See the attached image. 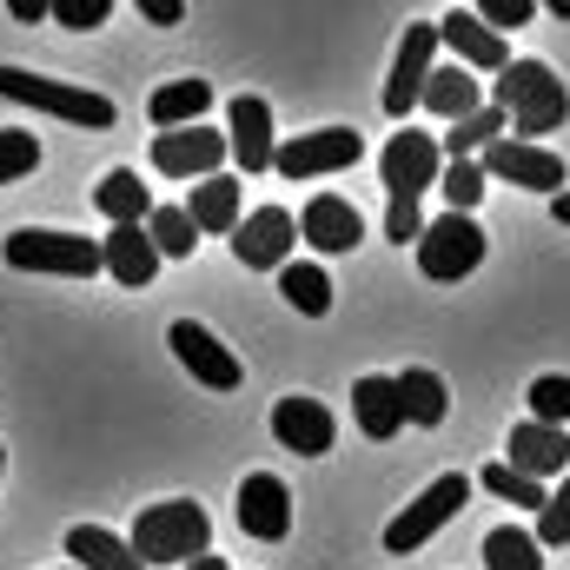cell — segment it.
Instances as JSON below:
<instances>
[{
    "label": "cell",
    "mask_w": 570,
    "mask_h": 570,
    "mask_svg": "<svg viewBox=\"0 0 570 570\" xmlns=\"http://www.w3.org/2000/svg\"><path fill=\"white\" fill-rule=\"evenodd\" d=\"M491 107L524 134V146H538L544 134H558V127L570 120L564 80H558L544 60H511V67L491 80Z\"/></svg>",
    "instance_id": "6da1fadb"
},
{
    "label": "cell",
    "mask_w": 570,
    "mask_h": 570,
    "mask_svg": "<svg viewBox=\"0 0 570 570\" xmlns=\"http://www.w3.org/2000/svg\"><path fill=\"white\" fill-rule=\"evenodd\" d=\"M206 544H213V518L193 498L146 504L140 524H134V558L140 564H193V558H206Z\"/></svg>",
    "instance_id": "7a4b0ae2"
},
{
    "label": "cell",
    "mask_w": 570,
    "mask_h": 570,
    "mask_svg": "<svg viewBox=\"0 0 570 570\" xmlns=\"http://www.w3.org/2000/svg\"><path fill=\"white\" fill-rule=\"evenodd\" d=\"M0 100H20L33 114L73 120V127H94V134L114 127V100L107 94H87L73 80H47V73H27V67H0Z\"/></svg>",
    "instance_id": "3957f363"
},
{
    "label": "cell",
    "mask_w": 570,
    "mask_h": 570,
    "mask_svg": "<svg viewBox=\"0 0 570 570\" xmlns=\"http://www.w3.org/2000/svg\"><path fill=\"white\" fill-rule=\"evenodd\" d=\"M0 259H7L13 273H53V279H94V273H107V266H100V239H80V233H33V226L7 233Z\"/></svg>",
    "instance_id": "277c9868"
},
{
    "label": "cell",
    "mask_w": 570,
    "mask_h": 570,
    "mask_svg": "<svg viewBox=\"0 0 570 570\" xmlns=\"http://www.w3.org/2000/svg\"><path fill=\"white\" fill-rule=\"evenodd\" d=\"M464 498H471V478H464V471H451V478L425 484V491H419V498H412V504H405L392 524H385V551H392V558H412V551H425L431 538H438V531H444V524L464 511Z\"/></svg>",
    "instance_id": "5b68a950"
},
{
    "label": "cell",
    "mask_w": 570,
    "mask_h": 570,
    "mask_svg": "<svg viewBox=\"0 0 570 570\" xmlns=\"http://www.w3.org/2000/svg\"><path fill=\"white\" fill-rule=\"evenodd\" d=\"M484 266V226L471 219V213H444V219H431L425 233H419V273L425 279H464V273H478Z\"/></svg>",
    "instance_id": "8992f818"
},
{
    "label": "cell",
    "mask_w": 570,
    "mask_h": 570,
    "mask_svg": "<svg viewBox=\"0 0 570 570\" xmlns=\"http://www.w3.org/2000/svg\"><path fill=\"white\" fill-rule=\"evenodd\" d=\"M478 166H484V179H511V186H524V193H551V199L570 186L564 159H558L551 146H524V140H511V134L484 146Z\"/></svg>",
    "instance_id": "52a82bcc"
},
{
    "label": "cell",
    "mask_w": 570,
    "mask_h": 570,
    "mask_svg": "<svg viewBox=\"0 0 570 570\" xmlns=\"http://www.w3.org/2000/svg\"><path fill=\"white\" fill-rule=\"evenodd\" d=\"M365 159V140L352 127H318V134H298L273 153V173L285 179H325V173H345Z\"/></svg>",
    "instance_id": "ba28073f"
},
{
    "label": "cell",
    "mask_w": 570,
    "mask_h": 570,
    "mask_svg": "<svg viewBox=\"0 0 570 570\" xmlns=\"http://www.w3.org/2000/svg\"><path fill=\"white\" fill-rule=\"evenodd\" d=\"M292 246H298V219L285 206H259L233 226V253L246 273H285L292 266Z\"/></svg>",
    "instance_id": "9c48e42d"
},
{
    "label": "cell",
    "mask_w": 570,
    "mask_h": 570,
    "mask_svg": "<svg viewBox=\"0 0 570 570\" xmlns=\"http://www.w3.org/2000/svg\"><path fill=\"white\" fill-rule=\"evenodd\" d=\"M379 173H385V193H392V199H419V193H431V186H438L444 153H438V140H431V134H419V127L405 120V127L392 134V146H385Z\"/></svg>",
    "instance_id": "30bf717a"
},
{
    "label": "cell",
    "mask_w": 570,
    "mask_h": 570,
    "mask_svg": "<svg viewBox=\"0 0 570 570\" xmlns=\"http://www.w3.org/2000/svg\"><path fill=\"white\" fill-rule=\"evenodd\" d=\"M431 53H438V20H412L405 40H399V60H392V80H385V114L405 127V114L425 100L431 80Z\"/></svg>",
    "instance_id": "8fae6325"
},
{
    "label": "cell",
    "mask_w": 570,
    "mask_h": 570,
    "mask_svg": "<svg viewBox=\"0 0 570 570\" xmlns=\"http://www.w3.org/2000/svg\"><path fill=\"white\" fill-rule=\"evenodd\" d=\"M226 153L246 166V173H273V107L259 100V94H239L233 107H226Z\"/></svg>",
    "instance_id": "7c38bea8"
},
{
    "label": "cell",
    "mask_w": 570,
    "mask_h": 570,
    "mask_svg": "<svg viewBox=\"0 0 570 570\" xmlns=\"http://www.w3.org/2000/svg\"><path fill=\"white\" fill-rule=\"evenodd\" d=\"M219 159H226V134H213V127H179V134L153 140V166L166 179H213Z\"/></svg>",
    "instance_id": "4fadbf2b"
},
{
    "label": "cell",
    "mask_w": 570,
    "mask_h": 570,
    "mask_svg": "<svg viewBox=\"0 0 570 570\" xmlns=\"http://www.w3.org/2000/svg\"><path fill=\"white\" fill-rule=\"evenodd\" d=\"M166 345H173V358L199 379V385H213V392H233L239 385V358L206 332V325H193V318H179L173 332H166Z\"/></svg>",
    "instance_id": "5bb4252c"
},
{
    "label": "cell",
    "mask_w": 570,
    "mask_h": 570,
    "mask_svg": "<svg viewBox=\"0 0 570 570\" xmlns=\"http://www.w3.org/2000/svg\"><path fill=\"white\" fill-rule=\"evenodd\" d=\"M239 531L259 538V544H279L285 531H292V491H285V478L253 471L239 484Z\"/></svg>",
    "instance_id": "9a60e30c"
},
{
    "label": "cell",
    "mask_w": 570,
    "mask_h": 570,
    "mask_svg": "<svg viewBox=\"0 0 570 570\" xmlns=\"http://www.w3.org/2000/svg\"><path fill=\"white\" fill-rule=\"evenodd\" d=\"M438 40L458 53V67H464V73H504V67H511L504 40H498V33H491L471 7H451V13L438 20Z\"/></svg>",
    "instance_id": "2e32d148"
},
{
    "label": "cell",
    "mask_w": 570,
    "mask_h": 570,
    "mask_svg": "<svg viewBox=\"0 0 570 570\" xmlns=\"http://www.w3.org/2000/svg\"><path fill=\"white\" fill-rule=\"evenodd\" d=\"M273 438H279L285 451H298V458H325L332 451V438H338V419L318 405V399H279L273 405Z\"/></svg>",
    "instance_id": "e0dca14e"
},
{
    "label": "cell",
    "mask_w": 570,
    "mask_h": 570,
    "mask_svg": "<svg viewBox=\"0 0 570 570\" xmlns=\"http://www.w3.org/2000/svg\"><path fill=\"white\" fill-rule=\"evenodd\" d=\"M511 458V471H524L531 484H544V478H564L570 471V431H551V425H511V444H504Z\"/></svg>",
    "instance_id": "ac0fdd59"
},
{
    "label": "cell",
    "mask_w": 570,
    "mask_h": 570,
    "mask_svg": "<svg viewBox=\"0 0 570 570\" xmlns=\"http://www.w3.org/2000/svg\"><path fill=\"white\" fill-rule=\"evenodd\" d=\"M298 233H305V246H312V253H352V246L365 239V219H358V206H352V199L318 193V199L305 206Z\"/></svg>",
    "instance_id": "d6986e66"
},
{
    "label": "cell",
    "mask_w": 570,
    "mask_h": 570,
    "mask_svg": "<svg viewBox=\"0 0 570 570\" xmlns=\"http://www.w3.org/2000/svg\"><path fill=\"white\" fill-rule=\"evenodd\" d=\"M100 266L114 273L120 285H153V273H159V253H153V239H146V226H114L107 239H100Z\"/></svg>",
    "instance_id": "ffe728a7"
},
{
    "label": "cell",
    "mask_w": 570,
    "mask_h": 570,
    "mask_svg": "<svg viewBox=\"0 0 570 570\" xmlns=\"http://www.w3.org/2000/svg\"><path fill=\"white\" fill-rule=\"evenodd\" d=\"M206 107H213V87H206V80H166V87L146 100V114H153V127H159V134L199 127V120H206Z\"/></svg>",
    "instance_id": "44dd1931"
},
{
    "label": "cell",
    "mask_w": 570,
    "mask_h": 570,
    "mask_svg": "<svg viewBox=\"0 0 570 570\" xmlns=\"http://www.w3.org/2000/svg\"><path fill=\"white\" fill-rule=\"evenodd\" d=\"M352 419L365 438H392V431L405 425V405H399V379H358L352 385Z\"/></svg>",
    "instance_id": "7402d4cb"
},
{
    "label": "cell",
    "mask_w": 570,
    "mask_h": 570,
    "mask_svg": "<svg viewBox=\"0 0 570 570\" xmlns=\"http://www.w3.org/2000/svg\"><path fill=\"white\" fill-rule=\"evenodd\" d=\"M67 558H73V570H146L134 558V544L114 538V531H100V524H73L67 531Z\"/></svg>",
    "instance_id": "603a6c76"
},
{
    "label": "cell",
    "mask_w": 570,
    "mask_h": 570,
    "mask_svg": "<svg viewBox=\"0 0 570 570\" xmlns=\"http://www.w3.org/2000/svg\"><path fill=\"white\" fill-rule=\"evenodd\" d=\"M186 219H193V233H233L239 226V179H226V173L199 179L186 199Z\"/></svg>",
    "instance_id": "cb8c5ba5"
},
{
    "label": "cell",
    "mask_w": 570,
    "mask_h": 570,
    "mask_svg": "<svg viewBox=\"0 0 570 570\" xmlns=\"http://www.w3.org/2000/svg\"><path fill=\"white\" fill-rule=\"evenodd\" d=\"M419 107H431L438 120H464V114H478L484 100H478V80L451 60V67H431V80H425V100Z\"/></svg>",
    "instance_id": "d4e9b609"
},
{
    "label": "cell",
    "mask_w": 570,
    "mask_h": 570,
    "mask_svg": "<svg viewBox=\"0 0 570 570\" xmlns=\"http://www.w3.org/2000/svg\"><path fill=\"white\" fill-rule=\"evenodd\" d=\"M94 199H100V213H107L114 226H140L146 213H153V193L140 186V173H134V166H114V173L94 186Z\"/></svg>",
    "instance_id": "484cf974"
},
{
    "label": "cell",
    "mask_w": 570,
    "mask_h": 570,
    "mask_svg": "<svg viewBox=\"0 0 570 570\" xmlns=\"http://www.w3.org/2000/svg\"><path fill=\"white\" fill-rule=\"evenodd\" d=\"M399 405H405V419H412V425H444V412H451L444 379H438V372H425V365L399 372Z\"/></svg>",
    "instance_id": "4316f807"
},
{
    "label": "cell",
    "mask_w": 570,
    "mask_h": 570,
    "mask_svg": "<svg viewBox=\"0 0 570 570\" xmlns=\"http://www.w3.org/2000/svg\"><path fill=\"white\" fill-rule=\"evenodd\" d=\"M504 127H511V120H504L498 107H478V114L451 120V134H444V146H438V153H451V159H478L491 140H504Z\"/></svg>",
    "instance_id": "83f0119b"
},
{
    "label": "cell",
    "mask_w": 570,
    "mask_h": 570,
    "mask_svg": "<svg viewBox=\"0 0 570 570\" xmlns=\"http://www.w3.org/2000/svg\"><path fill=\"white\" fill-rule=\"evenodd\" d=\"M484 570H544V551H538V538H531V531L498 524V531L484 538Z\"/></svg>",
    "instance_id": "f1b7e54d"
},
{
    "label": "cell",
    "mask_w": 570,
    "mask_h": 570,
    "mask_svg": "<svg viewBox=\"0 0 570 570\" xmlns=\"http://www.w3.org/2000/svg\"><path fill=\"white\" fill-rule=\"evenodd\" d=\"M146 239H153L159 259H193V246H199L186 206H153V213H146Z\"/></svg>",
    "instance_id": "f546056e"
},
{
    "label": "cell",
    "mask_w": 570,
    "mask_h": 570,
    "mask_svg": "<svg viewBox=\"0 0 570 570\" xmlns=\"http://www.w3.org/2000/svg\"><path fill=\"white\" fill-rule=\"evenodd\" d=\"M279 292L298 305V312H305V318H325V312H332V279H325L318 266H285Z\"/></svg>",
    "instance_id": "4dcf8cb0"
},
{
    "label": "cell",
    "mask_w": 570,
    "mask_h": 570,
    "mask_svg": "<svg viewBox=\"0 0 570 570\" xmlns=\"http://www.w3.org/2000/svg\"><path fill=\"white\" fill-rule=\"evenodd\" d=\"M524 399H531V425L570 431V379H564V372H544Z\"/></svg>",
    "instance_id": "1f68e13d"
},
{
    "label": "cell",
    "mask_w": 570,
    "mask_h": 570,
    "mask_svg": "<svg viewBox=\"0 0 570 570\" xmlns=\"http://www.w3.org/2000/svg\"><path fill=\"white\" fill-rule=\"evenodd\" d=\"M478 484H484L491 498H504V504H524V511H544V498H551L544 484H531V478H524V471H511V464H484V478H478Z\"/></svg>",
    "instance_id": "d6a6232c"
},
{
    "label": "cell",
    "mask_w": 570,
    "mask_h": 570,
    "mask_svg": "<svg viewBox=\"0 0 570 570\" xmlns=\"http://www.w3.org/2000/svg\"><path fill=\"white\" fill-rule=\"evenodd\" d=\"M438 186H444L451 213H471V206L484 199V186H491V179H484V166H478V159H451V166L438 173Z\"/></svg>",
    "instance_id": "836d02e7"
},
{
    "label": "cell",
    "mask_w": 570,
    "mask_h": 570,
    "mask_svg": "<svg viewBox=\"0 0 570 570\" xmlns=\"http://www.w3.org/2000/svg\"><path fill=\"white\" fill-rule=\"evenodd\" d=\"M531 538H538V551H564V544H570V471H564V484L544 498V511H538V531H531Z\"/></svg>",
    "instance_id": "e575fe53"
},
{
    "label": "cell",
    "mask_w": 570,
    "mask_h": 570,
    "mask_svg": "<svg viewBox=\"0 0 570 570\" xmlns=\"http://www.w3.org/2000/svg\"><path fill=\"white\" fill-rule=\"evenodd\" d=\"M47 13H53L60 27H73V33H87V27H107L114 0H47Z\"/></svg>",
    "instance_id": "d590c367"
},
{
    "label": "cell",
    "mask_w": 570,
    "mask_h": 570,
    "mask_svg": "<svg viewBox=\"0 0 570 570\" xmlns=\"http://www.w3.org/2000/svg\"><path fill=\"white\" fill-rule=\"evenodd\" d=\"M33 166H40V140L33 134H0V186L33 173Z\"/></svg>",
    "instance_id": "8d00e7d4"
},
{
    "label": "cell",
    "mask_w": 570,
    "mask_h": 570,
    "mask_svg": "<svg viewBox=\"0 0 570 570\" xmlns=\"http://www.w3.org/2000/svg\"><path fill=\"white\" fill-rule=\"evenodd\" d=\"M471 13H478V20L504 40V27H524V20L538 13V0H484V7H471Z\"/></svg>",
    "instance_id": "74e56055"
},
{
    "label": "cell",
    "mask_w": 570,
    "mask_h": 570,
    "mask_svg": "<svg viewBox=\"0 0 570 570\" xmlns=\"http://www.w3.org/2000/svg\"><path fill=\"white\" fill-rule=\"evenodd\" d=\"M419 233H425V219H419V199H392V213H385V239H412L419 246Z\"/></svg>",
    "instance_id": "f35d334b"
},
{
    "label": "cell",
    "mask_w": 570,
    "mask_h": 570,
    "mask_svg": "<svg viewBox=\"0 0 570 570\" xmlns=\"http://www.w3.org/2000/svg\"><path fill=\"white\" fill-rule=\"evenodd\" d=\"M140 13L153 20V27H173V20H179L186 7H179V0H140Z\"/></svg>",
    "instance_id": "ab89813d"
},
{
    "label": "cell",
    "mask_w": 570,
    "mask_h": 570,
    "mask_svg": "<svg viewBox=\"0 0 570 570\" xmlns=\"http://www.w3.org/2000/svg\"><path fill=\"white\" fill-rule=\"evenodd\" d=\"M7 13H13V20H40V13H47V0H7Z\"/></svg>",
    "instance_id": "60d3db41"
},
{
    "label": "cell",
    "mask_w": 570,
    "mask_h": 570,
    "mask_svg": "<svg viewBox=\"0 0 570 570\" xmlns=\"http://www.w3.org/2000/svg\"><path fill=\"white\" fill-rule=\"evenodd\" d=\"M551 213H558V226H570V193H558V199H551Z\"/></svg>",
    "instance_id": "b9f144b4"
},
{
    "label": "cell",
    "mask_w": 570,
    "mask_h": 570,
    "mask_svg": "<svg viewBox=\"0 0 570 570\" xmlns=\"http://www.w3.org/2000/svg\"><path fill=\"white\" fill-rule=\"evenodd\" d=\"M186 570H226V558H213V551H206V558H193Z\"/></svg>",
    "instance_id": "7bdbcfd3"
},
{
    "label": "cell",
    "mask_w": 570,
    "mask_h": 570,
    "mask_svg": "<svg viewBox=\"0 0 570 570\" xmlns=\"http://www.w3.org/2000/svg\"><path fill=\"white\" fill-rule=\"evenodd\" d=\"M0 464H7V451H0Z\"/></svg>",
    "instance_id": "ee69618b"
}]
</instances>
